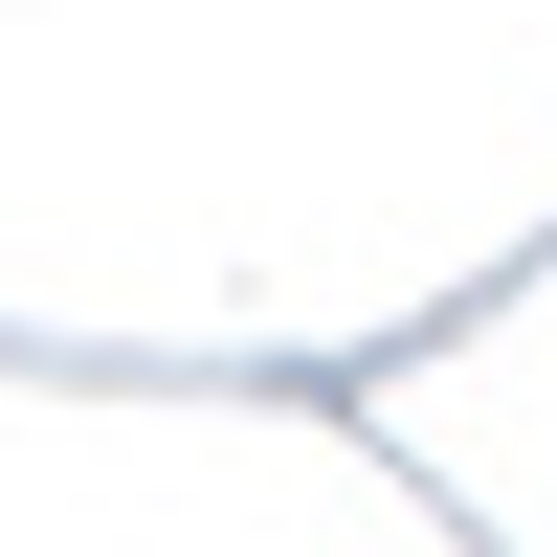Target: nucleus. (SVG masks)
Returning <instances> with one entry per match:
<instances>
[]
</instances>
